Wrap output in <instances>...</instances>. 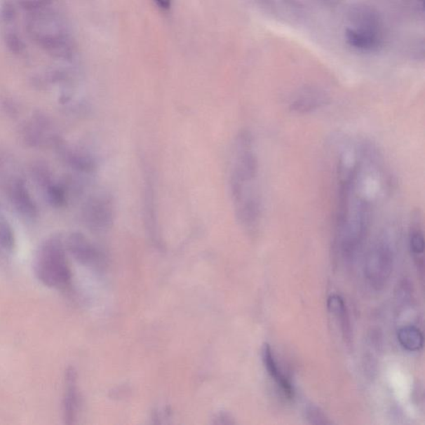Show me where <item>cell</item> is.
<instances>
[{
	"label": "cell",
	"instance_id": "2e32d148",
	"mask_svg": "<svg viewBox=\"0 0 425 425\" xmlns=\"http://www.w3.org/2000/svg\"><path fill=\"white\" fill-rule=\"evenodd\" d=\"M15 234L8 220L0 211V259H6L15 248Z\"/></svg>",
	"mask_w": 425,
	"mask_h": 425
},
{
	"label": "cell",
	"instance_id": "4fadbf2b",
	"mask_svg": "<svg viewBox=\"0 0 425 425\" xmlns=\"http://www.w3.org/2000/svg\"><path fill=\"white\" fill-rule=\"evenodd\" d=\"M67 391L63 402V408H65V416L67 424L74 423L76 411L79 408V396L76 388L75 372L72 370H67Z\"/></svg>",
	"mask_w": 425,
	"mask_h": 425
},
{
	"label": "cell",
	"instance_id": "5b68a950",
	"mask_svg": "<svg viewBox=\"0 0 425 425\" xmlns=\"http://www.w3.org/2000/svg\"><path fill=\"white\" fill-rule=\"evenodd\" d=\"M34 271L44 286L55 289L69 287L71 269L61 239L53 237L42 243L35 257Z\"/></svg>",
	"mask_w": 425,
	"mask_h": 425
},
{
	"label": "cell",
	"instance_id": "44dd1931",
	"mask_svg": "<svg viewBox=\"0 0 425 425\" xmlns=\"http://www.w3.org/2000/svg\"><path fill=\"white\" fill-rule=\"evenodd\" d=\"M156 2L162 10H168L171 6V0H156Z\"/></svg>",
	"mask_w": 425,
	"mask_h": 425
},
{
	"label": "cell",
	"instance_id": "7c38bea8",
	"mask_svg": "<svg viewBox=\"0 0 425 425\" xmlns=\"http://www.w3.org/2000/svg\"><path fill=\"white\" fill-rule=\"evenodd\" d=\"M328 309L337 322L340 325L344 338L348 341L351 339V327L349 314L344 299L338 294H332L328 299Z\"/></svg>",
	"mask_w": 425,
	"mask_h": 425
},
{
	"label": "cell",
	"instance_id": "e0dca14e",
	"mask_svg": "<svg viewBox=\"0 0 425 425\" xmlns=\"http://www.w3.org/2000/svg\"><path fill=\"white\" fill-rule=\"evenodd\" d=\"M45 191H46L47 200L52 206L61 208L66 205V191L60 184L51 182L45 187Z\"/></svg>",
	"mask_w": 425,
	"mask_h": 425
},
{
	"label": "cell",
	"instance_id": "52a82bcc",
	"mask_svg": "<svg viewBox=\"0 0 425 425\" xmlns=\"http://www.w3.org/2000/svg\"><path fill=\"white\" fill-rule=\"evenodd\" d=\"M84 219L90 228L96 230L110 227L114 220L112 202L107 196L92 198L86 203Z\"/></svg>",
	"mask_w": 425,
	"mask_h": 425
},
{
	"label": "cell",
	"instance_id": "5bb4252c",
	"mask_svg": "<svg viewBox=\"0 0 425 425\" xmlns=\"http://www.w3.org/2000/svg\"><path fill=\"white\" fill-rule=\"evenodd\" d=\"M398 341L402 347L409 351H419L424 346V335L414 325L401 328L397 334Z\"/></svg>",
	"mask_w": 425,
	"mask_h": 425
},
{
	"label": "cell",
	"instance_id": "277c9868",
	"mask_svg": "<svg viewBox=\"0 0 425 425\" xmlns=\"http://www.w3.org/2000/svg\"><path fill=\"white\" fill-rule=\"evenodd\" d=\"M349 20L345 38L351 48L363 53L381 50L385 34L382 17L375 8L366 6L355 7L350 13Z\"/></svg>",
	"mask_w": 425,
	"mask_h": 425
},
{
	"label": "cell",
	"instance_id": "ac0fdd59",
	"mask_svg": "<svg viewBox=\"0 0 425 425\" xmlns=\"http://www.w3.org/2000/svg\"><path fill=\"white\" fill-rule=\"evenodd\" d=\"M67 159L75 169L81 171H91L94 168L93 161L83 154L72 151L67 154Z\"/></svg>",
	"mask_w": 425,
	"mask_h": 425
},
{
	"label": "cell",
	"instance_id": "8992f818",
	"mask_svg": "<svg viewBox=\"0 0 425 425\" xmlns=\"http://www.w3.org/2000/svg\"><path fill=\"white\" fill-rule=\"evenodd\" d=\"M394 268V252L391 244L381 241L370 247L365 261V277L375 291L386 287Z\"/></svg>",
	"mask_w": 425,
	"mask_h": 425
},
{
	"label": "cell",
	"instance_id": "ba28073f",
	"mask_svg": "<svg viewBox=\"0 0 425 425\" xmlns=\"http://www.w3.org/2000/svg\"><path fill=\"white\" fill-rule=\"evenodd\" d=\"M7 184L8 197L19 214L28 219L37 217V205L32 198L24 180L15 177L8 180Z\"/></svg>",
	"mask_w": 425,
	"mask_h": 425
},
{
	"label": "cell",
	"instance_id": "ffe728a7",
	"mask_svg": "<svg viewBox=\"0 0 425 425\" xmlns=\"http://www.w3.org/2000/svg\"><path fill=\"white\" fill-rule=\"evenodd\" d=\"M13 1L19 4L26 12H28L47 6V4L52 3L53 0H13Z\"/></svg>",
	"mask_w": 425,
	"mask_h": 425
},
{
	"label": "cell",
	"instance_id": "9a60e30c",
	"mask_svg": "<svg viewBox=\"0 0 425 425\" xmlns=\"http://www.w3.org/2000/svg\"><path fill=\"white\" fill-rule=\"evenodd\" d=\"M419 217L416 216V222L411 224L409 234L410 250L412 253L414 259L417 261L419 265L423 267L424 252V232L418 220Z\"/></svg>",
	"mask_w": 425,
	"mask_h": 425
},
{
	"label": "cell",
	"instance_id": "7a4b0ae2",
	"mask_svg": "<svg viewBox=\"0 0 425 425\" xmlns=\"http://www.w3.org/2000/svg\"><path fill=\"white\" fill-rule=\"evenodd\" d=\"M259 173L253 138L250 132L242 130L235 142L230 188L237 218L250 230L257 227L262 217Z\"/></svg>",
	"mask_w": 425,
	"mask_h": 425
},
{
	"label": "cell",
	"instance_id": "6da1fadb",
	"mask_svg": "<svg viewBox=\"0 0 425 425\" xmlns=\"http://www.w3.org/2000/svg\"><path fill=\"white\" fill-rule=\"evenodd\" d=\"M372 220V205L366 196L361 161L338 166L335 238L346 260L353 259L363 248Z\"/></svg>",
	"mask_w": 425,
	"mask_h": 425
},
{
	"label": "cell",
	"instance_id": "9c48e42d",
	"mask_svg": "<svg viewBox=\"0 0 425 425\" xmlns=\"http://www.w3.org/2000/svg\"><path fill=\"white\" fill-rule=\"evenodd\" d=\"M66 250L72 257L86 265H93L100 259V252L83 234L72 233L66 241Z\"/></svg>",
	"mask_w": 425,
	"mask_h": 425
},
{
	"label": "cell",
	"instance_id": "8fae6325",
	"mask_svg": "<svg viewBox=\"0 0 425 425\" xmlns=\"http://www.w3.org/2000/svg\"><path fill=\"white\" fill-rule=\"evenodd\" d=\"M328 102L325 95L309 90L297 96L290 104V110L297 114H307V113L321 109Z\"/></svg>",
	"mask_w": 425,
	"mask_h": 425
},
{
	"label": "cell",
	"instance_id": "30bf717a",
	"mask_svg": "<svg viewBox=\"0 0 425 425\" xmlns=\"http://www.w3.org/2000/svg\"><path fill=\"white\" fill-rule=\"evenodd\" d=\"M262 358L265 366V369L271 379L275 382L276 385L281 391L282 394L288 400H292L295 396V391L289 379L284 375L281 368L276 360L272 347L268 343H265L262 348Z\"/></svg>",
	"mask_w": 425,
	"mask_h": 425
},
{
	"label": "cell",
	"instance_id": "d6986e66",
	"mask_svg": "<svg viewBox=\"0 0 425 425\" xmlns=\"http://www.w3.org/2000/svg\"><path fill=\"white\" fill-rule=\"evenodd\" d=\"M306 418L311 424H328L331 422L325 417V414L316 407L311 406L306 410Z\"/></svg>",
	"mask_w": 425,
	"mask_h": 425
},
{
	"label": "cell",
	"instance_id": "3957f363",
	"mask_svg": "<svg viewBox=\"0 0 425 425\" xmlns=\"http://www.w3.org/2000/svg\"><path fill=\"white\" fill-rule=\"evenodd\" d=\"M29 37L45 52L58 58L71 56L72 39L65 16L52 3L27 12Z\"/></svg>",
	"mask_w": 425,
	"mask_h": 425
}]
</instances>
